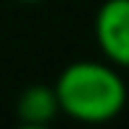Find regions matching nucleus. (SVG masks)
<instances>
[{"mask_svg":"<svg viewBox=\"0 0 129 129\" xmlns=\"http://www.w3.org/2000/svg\"><path fill=\"white\" fill-rule=\"evenodd\" d=\"M53 87L61 111L82 124L111 121L126 105V84L108 61H77L63 69Z\"/></svg>","mask_w":129,"mask_h":129,"instance_id":"nucleus-1","label":"nucleus"},{"mask_svg":"<svg viewBox=\"0 0 129 129\" xmlns=\"http://www.w3.org/2000/svg\"><path fill=\"white\" fill-rule=\"evenodd\" d=\"M95 40L108 63L129 69V0H105L98 8Z\"/></svg>","mask_w":129,"mask_h":129,"instance_id":"nucleus-2","label":"nucleus"},{"mask_svg":"<svg viewBox=\"0 0 129 129\" xmlns=\"http://www.w3.org/2000/svg\"><path fill=\"white\" fill-rule=\"evenodd\" d=\"M58 113H61V105H58L55 87L32 84V87H26L19 95L16 116H19V121L26 124V126H45V124H50Z\"/></svg>","mask_w":129,"mask_h":129,"instance_id":"nucleus-3","label":"nucleus"},{"mask_svg":"<svg viewBox=\"0 0 129 129\" xmlns=\"http://www.w3.org/2000/svg\"><path fill=\"white\" fill-rule=\"evenodd\" d=\"M21 3H40V0H21Z\"/></svg>","mask_w":129,"mask_h":129,"instance_id":"nucleus-4","label":"nucleus"}]
</instances>
